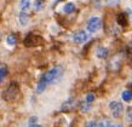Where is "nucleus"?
Wrapping results in <instances>:
<instances>
[{
	"mask_svg": "<svg viewBox=\"0 0 132 127\" xmlns=\"http://www.w3.org/2000/svg\"><path fill=\"white\" fill-rule=\"evenodd\" d=\"M28 127H41L39 123H34V125H28Z\"/></svg>",
	"mask_w": 132,
	"mask_h": 127,
	"instance_id": "393cba45",
	"label": "nucleus"
},
{
	"mask_svg": "<svg viewBox=\"0 0 132 127\" xmlns=\"http://www.w3.org/2000/svg\"><path fill=\"white\" fill-rule=\"evenodd\" d=\"M131 86H132V82H131Z\"/></svg>",
	"mask_w": 132,
	"mask_h": 127,
	"instance_id": "a878e982",
	"label": "nucleus"
},
{
	"mask_svg": "<svg viewBox=\"0 0 132 127\" xmlns=\"http://www.w3.org/2000/svg\"><path fill=\"white\" fill-rule=\"evenodd\" d=\"M18 21H20V24L21 26H27L28 24V21H29V17L28 15L26 13V12H21L20 15H18Z\"/></svg>",
	"mask_w": 132,
	"mask_h": 127,
	"instance_id": "9d476101",
	"label": "nucleus"
},
{
	"mask_svg": "<svg viewBox=\"0 0 132 127\" xmlns=\"http://www.w3.org/2000/svg\"><path fill=\"white\" fill-rule=\"evenodd\" d=\"M34 9H35V11H41V10L44 9V3H43V0H35V3H34Z\"/></svg>",
	"mask_w": 132,
	"mask_h": 127,
	"instance_id": "2eb2a0df",
	"label": "nucleus"
},
{
	"mask_svg": "<svg viewBox=\"0 0 132 127\" xmlns=\"http://www.w3.org/2000/svg\"><path fill=\"white\" fill-rule=\"evenodd\" d=\"M110 126H112V122L109 120H102L98 123V127H110Z\"/></svg>",
	"mask_w": 132,
	"mask_h": 127,
	"instance_id": "a211bd4d",
	"label": "nucleus"
},
{
	"mask_svg": "<svg viewBox=\"0 0 132 127\" xmlns=\"http://www.w3.org/2000/svg\"><path fill=\"white\" fill-rule=\"evenodd\" d=\"M38 122H39L38 116H30L28 120V125H34V123H38Z\"/></svg>",
	"mask_w": 132,
	"mask_h": 127,
	"instance_id": "aec40b11",
	"label": "nucleus"
},
{
	"mask_svg": "<svg viewBox=\"0 0 132 127\" xmlns=\"http://www.w3.org/2000/svg\"><path fill=\"white\" fill-rule=\"evenodd\" d=\"M32 6V3H30V0H21L20 1V9L22 12H26L28 11L29 9Z\"/></svg>",
	"mask_w": 132,
	"mask_h": 127,
	"instance_id": "1a4fd4ad",
	"label": "nucleus"
},
{
	"mask_svg": "<svg viewBox=\"0 0 132 127\" xmlns=\"http://www.w3.org/2000/svg\"><path fill=\"white\" fill-rule=\"evenodd\" d=\"M80 109H81V111H82V113H86V111H88L90 109H91V103H87V102L81 103Z\"/></svg>",
	"mask_w": 132,
	"mask_h": 127,
	"instance_id": "dca6fc26",
	"label": "nucleus"
},
{
	"mask_svg": "<svg viewBox=\"0 0 132 127\" xmlns=\"http://www.w3.org/2000/svg\"><path fill=\"white\" fill-rule=\"evenodd\" d=\"M126 120L128 122H132V107H130L127 109V113H126Z\"/></svg>",
	"mask_w": 132,
	"mask_h": 127,
	"instance_id": "6ab92c4d",
	"label": "nucleus"
},
{
	"mask_svg": "<svg viewBox=\"0 0 132 127\" xmlns=\"http://www.w3.org/2000/svg\"><path fill=\"white\" fill-rule=\"evenodd\" d=\"M109 109H110V111H112L113 117H116V119L120 117V116L122 115V113H124V105H122V103L116 102V100L110 102V104H109Z\"/></svg>",
	"mask_w": 132,
	"mask_h": 127,
	"instance_id": "7ed1b4c3",
	"label": "nucleus"
},
{
	"mask_svg": "<svg viewBox=\"0 0 132 127\" xmlns=\"http://www.w3.org/2000/svg\"><path fill=\"white\" fill-rule=\"evenodd\" d=\"M75 99L74 98H69V99H67L65 102L63 103V105H62V110L63 111H68V110H70L74 105H75Z\"/></svg>",
	"mask_w": 132,
	"mask_h": 127,
	"instance_id": "6e6552de",
	"label": "nucleus"
},
{
	"mask_svg": "<svg viewBox=\"0 0 132 127\" xmlns=\"http://www.w3.org/2000/svg\"><path fill=\"white\" fill-rule=\"evenodd\" d=\"M18 93H20V88H18V85L16 82H11L10 85L7 86V88L4 91V97L5 100H7V102H13V100L17 99V97H18Z\"/></svg>",
	"mask_w": 132,
	"mask_h": 127,
	"instance_id": "f03ea898",
	"label": "nucleus"
},
{
	"mask_svg": "<svg viewBox=\"0 0 132 127\" xmlns=\"http://www.w3.org/2000/svg\"><path fill=\"white\" fill-rule=\"evenodd\" d=\"M6 74H7V69H6V67L1 65V69H0V79H1V81L5 79Z\"/></svg>",
	"mask_w": 132,
	"mask_h": 127,
	"instance_id": "f3484780",
	"label": "nucleus"
},
{
	"mask_svg": "<svg viewBox=\"0 0 132 127\" xmlns=\"http://www.w3.org/2000/svg\"><path fill=\"white\" fill-rule=\"evenodd\" d=\"M121 98H122V100H125V102H130V100L132 99V92L131 91H124L122 95H121Z\"/></svg>",
	"mask_w": 132,
	"mask_h": 127,
	"instance_id": "4468645a",
	"label": "nucleus"
},
{
	"mask_svg": "<svg viewBox=\"0 0 132 127\" xmlns=\"http://www.w3.org/2000/svg\"><path fill=\"white\" fill-rule=\"evenodd\" d=\"M74 10H75V6H74L73 3H67V4L64 5V7H63V11L65 12V13H72Z\"/></svg>",
	"mask_w": 132,
	"mask_h": 127,
	"instance_id": "f8f14e48",
	"label": "nucleus"
},
{
	"mask_svg": "<svg viewBox=\"0 0 132 127\" xmlns=\"http://www.w3.org/2000/svg\"><path fill=\"white\" fill-rule=\"evenodd\" d=\"M24 45L27 47H33V46H38L43 43V39H41L39 35H35V34H28L24 39Z\"/></svg>",
	"mask_w": 132,
	"mask_h": 127,
	"instance_id": "39448f33",
	"label": "nucleus"
},
{
	"mask_svg": "<svg viewBox=\"0 0 132 127\" xmlns=\"http://www.w3.org/2000/svg\"><path fill=\"white\" fill-rule=\"evenodd\" d=\"M6 43H7V45H10V46H15L17 43V39H16V36H15V34H10V35L7 36V39H6Z\"/></svg>",
	"mask_w": 132,
	"mask_h": 127,
	"instance_id": "ddd939ff",
	"label": "nucleus"
},
{
	"mask_svg": "<svg viewBox=\"0 0 132 127\" xmlns=\"http://www.w3.org/2000/svg\"><path fill=\"white\" fill-rule=\"evenodd\" d=\"M102 27V21H101L100 17H91L90 20H88V23H87V30L90 33H96L98 32Z\"/></svg>",
	"mask_w": 132,
	"mask_h": 127,
	"instance_id": "20e7f679",
	"label": "nucleus"
},
{
	"mask_svg": "<svg viewBox=\"0 0 132 127\" xmlns=\"http://www.w3.org/2000/svg\"><path fill=\"white\" fill-rule=\"evenodd\" d=\"M108 48H105L103 47V46H100V47L97 48V51H96V55L98 58H101V60H104V58H107L108 57Z\"/></svg>",
	"mask_w": 132,
	"mask_h": 127,
	"instance_id": "0eeeda50",
	"label": "nucleus"
},
{
	"mask_svg": "<svg viewBox=\"0 0 132 127\" xmlns=\"http://www.w3.org/2000/svg\"><path fill=\"white\" fill-rule=\"evenodd\" d=\"M95 100V95L93 93H88L87 96H86V102L87 103H92Z\"/></svg>",
	"mask_w": 132,
	"mask_h": 127,
	"instance_id": "4be33fe9",
	"label": "nucleus"
},
{
	"mask_svg": "<svg viewBox=\"0 0 132 127\" xmlns=\"http://www.w3.org/2000/svg\"><path fill=\"white\" fill-rule=\"evenodd\" d=\"M88 39H90V35L85 30H80V32L75 33L73 35V40H74V43H76V44H84Z\"/></svg>",
	"mask_w": 132,
	"mask_h": 127,
	"instance_id": "423d86ee",
	"label": "nucleus"
},
{
	"mask_svg": "<svg viewBox=\"0 0 132 127\" xmlns=\"http://www.w3.org/2000/svg\"><path fill=\"white\" fill-rule=\"evenodd\" d=\"M63 75V68L62 67H55L50 69L48 72H46L44 75L40 78V80L38 81V85H36V92L40 95L46 90L47 85H51V83L56 82L62 78Z\"/></svg>",
	"mask_w": 132,
	"mask_h": 127,
	"instance_id": "f257e3e1",
	"label": "nucleus"
},
{
	"mask_svg": "<svg viewBox=\"0 0 132 127\" xmlns=\"http://www.w3.org/2000/svg\"><path fill=\"white\" fill-rule=\"evenodd\" d=\"M110 127H122V125H120V123H112Z\"/></svg>",
	"mask_w": 132,
	"mask_h": 127,
	"instance_id": "b1692460",
	"label": "nucleus"
},
{
	"mask_svg": "<svg viewBox=\"0 0 132 127\" xmlns=\"http://www.w3.org/2000/svg\"><path fill=\"white\" fill-rule=\"evenodd\" d=\"M105 3H107V5H109V6H115V5H118L120 3V0H107Z\"/></svg>",
	"mask_w": 132,
	"mask_h": 127,
	"instance_id": "412c9836",
	"label": "nucleus"
},
{
	"mask_svg": "<svg viewBox=\"0 0 132 127\" xmlns=\"http://www.w3.org/2000/svg\"><path fill=\"white\" fill-rule=\"evenodd\" d=\"M86 127H98V122L95 121V120H91V121H88Z\"/></svg>",
	"mask_w": 132,
	"mask_h": 127,
	"instance_id": "5701e85b",
	"label": "nucleus"
},
{
	"mask_svg": "<svg viewBox=\"0 0 132 127\" xmlns=\"http://www.w3.org/2000/svg\"><path fill=\"white\" fill-rule=\"evenodd\" d=\"M116 21H118L119 26H121V27H126V26H127V18H126V15H125V13H120V15L118 16V18H116Z\"/></svg>",
	"mask_w": 132,
	"mask_h": 127,
	"instance_id": "9b49d317",
	"label": "nucleus"
}]
</instances>
